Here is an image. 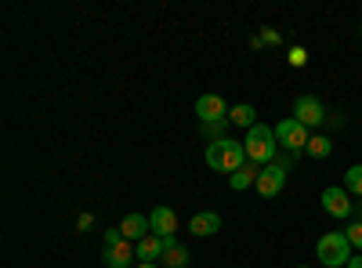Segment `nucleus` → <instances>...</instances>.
Returning a JSON list of instances; mask_svg holds the SVG:
<instances>
[{
    "mask_svg": "<svg viewBox=\"0 0 362 268\" xmlns=\"http://www.w3.org/2000/svg\"><path fill=\"white\" fill-rule=\"evenodd\" d=\"M189 228H192V235H214L218 228H221V214H214V211H199V214H192V221H189Z\"/></svg>",
    "mask_w": 362,
    "mask_h": 268,
    "instance_id": "f8f14e48",
    "label": "nucleus"
},
{
    "mask_svg": "<svg viewBox=\"0 0 362 268\" xmlns=\"http://www.w3.org/2000/svg\"><path fill=\"white\" fill-rule=\"evenodd\" d=\"M134 243L127 240L119 228H109L105 232V254H102V261L109 264V268H131L134 264Z\"/></svg>",
    "mask_w": 362,
    "mask_h": 268,
    "instance_id": "20e7f679",
    "label": "nucleus"
},
{
    "mask_svg": "<svg viewBox=\"0 0 362 268\" xmlns=\"http://www.w3.org/2000/svg\"><path fill=\"white\" fill-rule=\"evenodd\" d=\"M315 254H319V261L326 268H341V264L351 261V243H348L344 232H326V235H319Z\"/></svg>",
    "mask_w": 362,
    "mask_h": 268,
    "instance_id": "7ed1b4c3",
    "label": "nucleus"
},
{
    "mask_svg": "<svg viewBox=\"0 0 362 268\" xmlns=\"http://www.w3.org/2000/svg\"><path fill=\"white\" fill-rule=\"evenodd\" d=\"M119 232H124L131 243H138V240H145V235L153 232V221H148V214H127L124 221H119Z\"/></svg>",
    "mask_w": 362,
    "mask_h": 268,
    "instance_id": "9b49d317",
    "label": "nucleus"
},
{
    "mask_svg": "<svg viewBox=\"0 0 362 268\" xmlns=\"http://www.w3.org/2000/svg\"><path fill=\"white\" fill-rule=\"evenodd\" d=\"M305 153H308L312 160H326L329 153H334V141H329L326 134H312L308 145H305Z\"/></svg>",
    "mask_w": 362,
    "mask_h": 268,
    "instance_id": "dca6fc26",
    "label": "nucleus"
},
{
    "mask_svg": "<svg viewBox=\"0 0 362 268\" xmlns=\"http://www.w3.org/2000/svg\"><path fill=\"white\" fill-rule=\"evenodd\" d=\"M261 40H264V44H279V33H276V29H264Z\"/></svg>",
    "mask_w": 362,
    "mask_h": 268,
    "instance_id": "412c9836",
    "label": "nucleus"
},
{
    "mask_svg": "<svg viewBox=\"0 0 362 268\" xmlns=\"http://www.w3.org/2000/svg\"><path fill=\"white\" fill-rule=\"evenodd\" d=\"M134 268H160V264H156V261H138Z\"/></svg>",
    "mask_w": 362,
    "mask_h": 268,
    "instance_id": "b1692460",
    "label": "nucleus"
},
{
    "mask_svg": "<svg viewBox=\"0 0 362 268\" xmlns=\"http://www.w3.org/2000/svg\"><path fill=\"white\" fill-rule=\"evenodd\" d=\"M254 116H257V112H254V105H247V102H239V105H232V109H228V120H232L235 127H247V131L257 124Z\"/></svg>",
    "mask_w": 362,
    "mask_h": 268,
    "instance_id": "2eb2a0df",
    "label": "nucleus"
},
{
    "mask_svg": "<svg viewBox=\"0 0 362 268\" xmlns=\"http://www.w3.org/2000/svg\"><path fill=\"white\" fill-rule=\"evenodd\" d=\"M348 268H362V254H351V261H348Z\"/></svg>",
    "mask_w": 362,
    "mask_h": 268,
    "instance_id": "5701e85b",
    "label": "nucleus"
},
{
    "mask_svg": "<svg viewBox=\"0 0 362 268\" xmlns=\"http://www.w3.org/2000/svg\"><path fill=\"white\" fill-rule=\"evenodd\" d=\"M348 196H351L348 189L329 185V189L322 192V206H326V214H329V218H348V214H351V199H348Z\"/></svg>",
    "mask_w": 362,
    "mask_h": 268,
    "instance_id": "9d476101",
    "label": "nucleus"
},
{
    "mask_svg": "<svg viewBox=\"0 0 362 268\" xmlns=\"http://www.w3.org/2000/svg\"><path fill=\"white\" fill-rule=\"evenodd\" d=\"M344 235H348V243H351V247H358V250H362V221H355Z\"/></svg>",
    "mask_w": 362,
    "mask_h": 268,
    "instance_id": "6ab92c4d",
    "label": "nucleus"
},
{
    "mask_svg": "<svg viewBox=\"0 0 362 268\" xmlns=\"http://www.w3.org/2000/svg\"><path fill=\"white\" fill-rule=\"evenodd\" d=\"M167 268H185L189 264V250L185 247H181V243H174V247H167L163 250V257H160Z\"/></svg>",
    "mask_w": 362,
    "mask_h": 268,
    "instance_id": "f3484780",
    "label": "nucleus"
},
{
    "mask_svg": "<svg viewBox=\"0 0 362 268\" xmlns=\"http://www.w3.org/2000/svg\"><path fill=\"white\" fill-rule=\"evenodd\" d=\"M300 268H308V264H300Z\"/></svg>",
    "mask_w": 362,
    "mask_h": 268,
    "instance_id": "393cba45",
    "label": "nucleus"
},
{
    "mask_svg": "<svg viewBox=\"0 0 362 268\" xmlns=\"http://www.w3.org/2000/svg\"><path fill=\"white\" fill-rule=\"evenodd\" d=\"M257 174H261V167L247 160L243 167H239V170H235V174L228 177V185H232L235 192H243V189H250V185H257Z\"/></svg>",
    "mask_w": 362,
    "mask_h": 268,
    "instance_id": "4468645a",
    "label": "nucleus"
},
{
    "mask_svg": "<svg viewBox=\"0 0 362 268\" xmlns=\"http://www.w3.org/2000/svg\"><path fill=\"white\" fill-rule=\"evenodd\" d=\"M206 163L221 170V174H235L239 167L247 163V145L235 141V138H221V141H210L206 145Z\"/></svg>",
    "mask_w": 362,
    "mask_h": 268,
    "instance_id": "f257e3e1",
    "label": "nucleus"
},
{
    "mask_svg": "<svg viewBox=\"0 0 362 268\" xmlns=\"http://www.w3.org/2000/svg\"><path fill=\"white\" fill-rule=\"evenodd\" d=\"M283 185H286V167H283L279 160H276V163H268V167H261V174H257V192H261L264 199L279 196Z\"/></svg>",
    "mask_w": 362,
    "mask_h": 268,
    "instance_id": "423d86ee",
    "label": "nucleus"
},
{
    "mask_svg": "<svg viewBox=\"0 0 362 268\" xmlns=\"http://www.w3.org/2000/svg\"><path fill=\"white\" fill-rule=\"evenodd\" d=\"M344 189L351 196H362V163H355V167L344 170Z\"/></svg>",
    "mask_w": 362,
    "mask_h": 268,
    "instance_id": "a211bd4d",
    "label": "nucleus"
},
{
    "mask_svg": "<svg viewBox=\"0 0 362 268\" xmlns=\"http://www.w3.org/2000/svg\"><path fill=\"white\" fill-rule=\"evenodd\" d=\"M293 120H300L305 127H319V124L326 120V109H322V102H319V98L300 95V98L293 102Z\"/></svg>",
    "mask_w": 362,
    "mask_h": 268,
    "instance_id": "0eeeda50",
    "label": "nucleus"
},
{
    "mask_svg": "<svg viewBox=\"0 0 362 268\" xmlns=\"http://www.w3.org/2000/svg\"><path fill=\"white\" fill-rule=\"evenodd\" d=\"M163 250H167V243L160 240V235H153V232H148L145 240H138V243H134L138 261H160V257H163Z\"/></svg>",
    "mask_w": 362,
    "mask_h": 268,
    "instance_id": "ddd939ff",
    "label": "nucleus"
},
{
    "mask_svg": "<svg viewBox=\"0 0 362 268\" xmlns=\"http://www.w3.org/2000/svg\"><path fill=\"white\" fill-rule=\"evenodd\" d=\"M90 225H95V218H90V214H80L76 218V228H90Z\"/></svg>",
    "mask_w": 362,
    "mask_h": 268,
    "instance_id": "4be33fe9",
    "label": "nucleus"
},
{
    "mask_svg": "<svg viewBox=\"0 0 362 268\" xmlns=\"http://www.w3.org/2000/svg\"><path fill=\"white\" fill-rule=\"evenodd\" d=\"M247 160L257 163V167H268L276 163V153H279V141H276V127H264V124H254L247 131Z\"/></svg>",
    "mask_w": 362,
    "mask_h": 268,
    "instance_id": "f03ea898",
    "label": "nucleus"
},
{
    "mask_svg": "<svg viewBox=\"0 0 362 268\" xmlns=\"http://www.w3.org/2000/svg\"><path fill=\"white\" fill-rule=\"evenodd\" d=\"M308 127L300 124V120H293V116H286V120H279L276 124V141L286 148V153H305V145H308Z\"/></svg>",
    "mask_w": 362,
    "mask_h": 268,
    "instance_id": "39448f33",
    "label": "nucleus"
},
{
    "mask_svg": "<svg viewBox=\"0 0 362 268\" xmlns=\"http://www.w3.org/2000/svg\"><path fill=\"white\" fill-rule=\"evenodd\" d=\"M196 116L203 124H225V116H228V109H225V98L221 95H199L196 98Z\"/></svg>",
    "mask_w": 362,
    "mask_h": 268,
    "instance_id": "6e6552de",
    "label": "nucleus"
},
{
    "mask_svg": "<svg viewBox=\"0 0 362 268\" xmlns=\"http://www.w3.org/2000/svg\"><path fill=\"white\" fill-rule=\"evenodd\" d=\"M148 221H153V235H160V240L167 247H174V232H177V214L170 211V206H156L153 214H148Z\"/></svg>",
    "mask_w": 362,
    "mask_h": 268,
    "instance_id": "1a4fd4ad",
    "label": "nucleus"
},
{
    "mask_svg": "<svg viewBox=\"0 0 362 268\" xmlns=\"http://www.w3.org/2000/svg\"><path fill=\"white\" fill-rule=\"evenodd\" d=\"M305 62H308V51H305V47H290V66H297V69H300Z\"/></svg>",
    "mask_w": 362,
    "mask_h": 268,
    "instance_id": "aec40b11",
    "label": "nucleus"
}]
</instances>
